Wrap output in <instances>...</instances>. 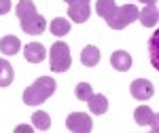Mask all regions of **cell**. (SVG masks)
Listing matches in <instances>:
<instances>
[{"mask_svg": "<svg viewBox=\"0 0 159 133\" xmlns=\"http://www.w3.org/2000/svg\"><path fill=\"white\" fill-rule=\"evenodd\" d=\"M96 11L98 15L108 24L110 30H123L129 24H134L138 19V9L136 4H123L117 6L115 0H98L96 2Z\"/></svg>", "mask_w": 159, "mask_h": 133, "instance_id": "cell-1", "label": "cell"}, {"mask_svg": "<svg viewBox=\"0 0 159 133\" xmlns=\"http://www.w3.org/2000/svg\"><path fill=\"white\" fill-rule=\"evenodd\" d=\"M17 19L21 24V30L30 36H36V34H43L45 28H47V19L40 17L36 13V6L32 0H21L17 2Z\"/></svg>", "mask_w": 159, "mask_h": 133, "instance_id": "cell-2", "label": "cell"}, {"mask_svg": "<svg viewBox=\"0 0 159 133\" xmlns=\"http://www.w3.org/2000/svg\"><path fill=\"white\" fill-rule=\"evenodd\" d=\"M55 80L51 76H40L34 80V85H30L24 91V104L28 106H40L55 93Z\"/></svg>", "mask_w": 159, "mask_h": 133, "instance_id": "cell-3", "label": "cell"}, {"mask_svg": "<svg viewBox=\"0 0 159 133\" xmlns=\"http://www.w3.org/2000/svg\"><path fill=\"white\" fill-rule=\"evenodd\" d=\"M72 63L70 57V49L64 40H57L53 47H51V70L53 72H66Z\"/></svg>", "mask_w": 159, "mask_h": 133, "instance_id": "cell-4", "label": "cell"}, {"mask_svg": "<svg viewBox=\"0 0 159 133\" xmlns=\"http://www.w3.org/2000/svg\"><path fill=\"white\" fill-rule=\"evenodd\" d=\"M66 127H68V131H72V133H89L93 129V122H91V118L87 116L85 112H72L66 118Z\"/></svg>", "mask_w": 159, "mask_h": 133, "instance_id": "cell-5", "label": "cell"}, {"mask_svg": "<svg viewBox=\"0 0 159 133\" xmlns=\"http://www.w3.org/2000/svg\"><path fill=\"white\" fill-rule=\"evenodd\" d=\"M129 93L136 97V99H151L153 97V93H155V87H153V83L151 80H147V78H138V80H134L132 83V87H129Z\"/></svg>", "mask_w": 159, "mask_h": 133, "instance_id": "cell-6", "label": "cell"}, {"mask_svg": "<svg viewBox=\"0 0 159 133\" xmlns=\"http://www.w3.org/2000/svg\"><path fill=\"white\" fill-rule=\"evenodd\" d=\"M138 19L144 28H155L159 21V11H157V2H151L147 4L142 11H138Z\"/></svg>", "mask_w": 159, "mask_h": 133, "instance_id": "cell-7", "label": "cell"}, {"mask_svg": "<svg viewBox=\"0 0 159 133\" xmlns=\"http://www.w3.org/2000/svg\"><path fill=\"white\" fill-rule=\"evenodd\" d=\"M134 118L138 125H151L153 129H157V112H153L148 106H138L134 112Z\"/></svg>", "mask_w": 159, "mask_h": 133, "instance_id": "cell-8", "label": "cell"}, {"mask_svg": "<svg viewBox=\"0 0 159 133\" xmlns=\"http://www.w3.org/2000/svg\"><path fill=\"white\" fill-rule=\"evenodd\" d=\"M24 55L30 63H40V61H45V57H47V51H45V47L40 42H30V45L24 47Z\"/></svg>", "mask_w": 159, "mask_h": 133, "instance_id": "cell-9", "label": "cell"}, {"mask_svg": "<svg viewBox=\"0 0 159 133\" xmlns=\"http://www.w3.org/2000/svg\"><path fill=\"white\" fill-rule=\"evenodd\" d=\"M91 15V9H89V2L87 4H70L68 6V17L76 21V24H85Z\"/></svg>", "mask_w": 159, "mask_h": 133, "instance_id": "cell-10", "label": "cell"}, {"mask_svg": "<svg viewBox=\"0 0 159 133\" xmlns=\"http://www.w3.org/2000/svg\"><path fill=\"white\" fill-rule=\"evenodd\" d=\"M110 63H112L115 70L127 72V70L132 68V57H129V53H125V51H115V53L110 55Z\"/></svg>", "mask_w": 159, "mask_h": 133, "instance_id": "cell-11", "label": "cell"}, {"mask_svg": "<svg viewBox=\"0 0 159 133\" xmlns=\"http://www.w3.org/2000/svg\"><path fill=\"white\" fill-rule=\"evenodd\" d=\"M81 61H83V66H87V68L98 66V63H100V51H98V47L87 45V47L81 51Z\"/></svg>", "mask_w": 159, "mask_h": 133, "instance_id": "cell-12", "label": "cell"}, {"mask_svg": "<svg viewBox=\"0 0 159 133\" xmlns=\"http://www.w3.org/2000/svg\"><path fill=\"white\" fill-rule=\"evenodd\" d=\"M21 49V42L17 36H2L0 38V51L4 55H17Z\"/></svg>", "mask_w": 159, "mask_h": 133, "instance_id": "cell-13", "label": "cell"}, {"mask_svg": "<svg viewBox=\"0 0 159 133\" xmlns=\"http://www.w3.org/2000/svg\"><path fill=\"white\" fill-rule=\"evenodd\" d=\"M87 104H89L91 114H104V112L108 110V99L102 95V93H100V95H96V93H93V95L87 99Z\"/></svg>", "mask_w": 159, "mask_h": 133, "instance_id": "cell-14", "label": "cell"}, {"mask_svg": "<svg viewBox=\"0 0 159 133\" xmlns=\"http://www.w3.org/2000/svg\"><path fill=\"white\" fill-rule=\"evenodd\" d=\"M15 78V72H13V66L7 59H0V87H9Z\"/></svg>", "mask_w": 159, "mask_h": 133, "instance_id": "cell-15", "label": "cell"}, {"mask_svg": "<svg viewBox=\"0 0 159 133\" xmlns=\"http://www.w3.org/2000/svg\"><path fill=\"white\" fill-rule=\"evenodd\" d=\"M68 32H70V21H68V19L57 17V19L51 21V34H53V36H66Z\"/></svg>", "mask_w": 159, "mask_h": 133, "instance_id": "cell-16", "label": "cell"}, {"mask_svg": "<svg viewBox=\"0 0 159 133\" xmlns=\"http://www.w3.org/2000/svg\"><path fill=\"white\" fill-rule=\"evenodd\" d=\"M32 125L36 127L38 131H47L51 127V118L47 112H43V110H38V112H34V116H32Z\"/></svg>", "mask_w": 159, "mask_h": 133, "instance_id": "cell-17", "label": "cell"}, {"mask_svg": "<svg viewBox=\"0 0 159 133\" xmlns=\"http://www.w3.org/2000/svg\"><path fill=\"white\" fill-rule=\"evenodd\" d=\"M74 95L79 97L81 101H87L89 97L93 95V89H91V85H87V83H81V85H76V91H74Z\"/></svg>", "mask_w": 159, "mask_h": 133, "instance_id": "cell-18", "label": "cell"}, {"mask_svg": "<svg viewBox=\"0 0 159 133\" xmlns=\"http://www.w3.org/2000/svg\"><path fill=\"white\" fill-rule=\"evenodd\" d=\"M157 40H159V32H155V36L151 38V42H148L151 45V59H153V66L155 68L159 66L157 63Z\"/></svg>", "mask_w": 159, "mask_h": 133, "instance_id": "cell-19", "label": "cell"}, {"mask_svg": "<svg viewBox=\"0 0 159 133\" xmlns=\"http://www.w3.org/2000/svg\"><path fill=\"white\" fill-rule=\"evenodd\" d=\"M11 11V0H0V15H7Z\"/></svg>", "mask_w": 159, "mask_h": 133, "instance_id": "cell-20", "label": "cell"}, {"mask_svg": "<svg viewBox=\"0 0 159 133\" xmlns=\"http://www.w3.org/2000/svg\"><path fill=\"white\" fill-rule=\"evenodd\" d=\"M32 129H34V127H30V125H17L15 133H32Z\"/></svg>", "mask_w": 159, "mask_h": 133, "instance_id": "cell-21", "label": "cell"}, {"mask_svg": "<svg viewBox=\"0 0 159 133\" xmlns=\"http://www.w3.org/2000/svg\"><path fill=\"white\" fill-rule=\"evenodd\" d=\"M64 2H66V4L70 6V4H87L89 0H64Z\"/></svg>", "mask_w": 159, "mask_h": 133, "instance_id": "cell-22", "label": "cell"}, {"mask_svg": "<svg viewBox=\"0 0 159 133\" xmlns=\"http://www.w3.org/2000/svg\"><path fill=\"white\" fill-rule=\"evenodd\" d=\"M138 2H147V4H151V2H157V0H138Z\"/></svg>", "mask_w": 159, "mask_h": 133, "instance_id": "cell-23", "label": "cell"}]
</instances>
